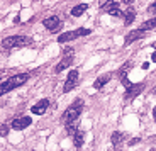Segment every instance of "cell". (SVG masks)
<instances>
[{
  "label": "cell",
  "instance_id": "cell-1",
  "mask_svg": "<svg viewBox=\"0 0 156 151\" xmlns=\"http://www.w3.org/2000/svg\"><path fill=\"white\" fill-rule=\"evenodd\" d=\"M82 110H83V100H82V99H76V100H75L73 104H71L70 107L63 112L61 122L66 126V129H68L70 134H73V132H75V124L78 122V117L82 116Z\"/></svg>",
  "mask_w": 156,
  "mask_h": 151
},
{
  "label": "cell",
  "instance_id": "cell-2",
  "mask_svg": "<svg viewBox=\"0 0 156 151\" xmlns=\"http://www.w3.org/2000/svg\"><path fill=\"white\" fill-rule=\"evenodd\" d=\"M27 80H29L27 73H19V75H14V77H9L7 81L0 83V95H4V93L10 92V90L17 88V87H20V85H24Z\"/></svg>",
  "mask_w": 156,
  "mask_h": 151
},
{
  "label": "cell",
  "instance_id": "cell-3",
  "mask_svg": "<svg viewBox=\"0 0 156 151\" xmlns=\"http://www.w3.org/2000/svg\"><path fill=\"white\" fill-rule=\"evenodd\" d=\"M34 44L31 36H7L2 41V48L5 49H12V48H24V46H31Z\"/></svg>",
  "mask_w": 156,
  "mask_h": 151
},
{
  "label": "cell",
  "instance_id": "cell-4",
  "mask_svg": "<svg viewBox=\"0 0 156 151\" xmlns=\"http://www.w3.org/2000/svg\"><path fill=\"white\" fill-rule=\"evenodd\" d=\"M90 34V29H85V27H80L76 31H70V32H65L58 38V43H68V41H73L76 38H82V36H88Z\"/></svg>",
  "mask_w": 156,
  "mask_h": 151
},
{
  "label": "cell",
  "instance_id": "cell-5",
  "mask_svg": "<svg viewBox=\"0 0 156 151\" xmlns=\"http://www.w3.org/2000/svg\"><path fill=\"white\" fill-rule=\"evenodd\" d=\"M102 12H105V14H110V16H115V17H122L124 14L121 12V9H119V4L117 2H114V0H107V2H104V4L100 5Z\"/></svg>",
  "mask_w": 156,
  "mask_h": 151
},
{
  "label": "cell",
  "instance_id": "cell-6",
  "mask_svg": "<svg viewBox=\"0 0 156 151\" xmlns=\"http://www.w3.org/2000/svg\"><path fill=\"white\" fill-rule=\"evenodd\" d=\"M144 83H137V85H131L127 88V92L124 93V100H133L134 97H137L143 90H144Z\"/></svg>",
  "mask_w": 156,
  "mask_h": 151
},
{
  "label": "cell",
  "instance_id": "cell-7",
  "mask_svg": "<svg viewBox=\"0 0 156 151\" xmlns=\"http://www.w3.org/2000/svg\"><path fill=\"white\" fill-rule=\"evenodd\" d=\"M31 122H32L31 117L22 116V117H17V119L12 120V128L16 129V131H22V129L29 128V126H31Z\"/></svg>",
  "mask_w": 156,
  "mask_h": 151
},
{
  "label": "cell",
  "instance_id": "cell-8",
  "mask_svg": "<svg viewBox=\"0 0 156 151\" xmlns=\"http://www.w3.org/2000/svg\"><path fill=\"white\" fill-rule=\"evenodd\" d=\"M44 26L48 27V31L56 32V31H59V27H61V19L56 17V16H51V17H48V19H44Z\"/></svg>",
  "mask_w": 156,
  "mask_h": 151
},
{
  "label": "cell",
  "instance_id": "cell-9",
  "mask_svg": "<svg viewBox=\"0 0 156 151\" xmlns=\"http://www.w3.org/2000/svg\"><path fill=\"white\" fill-rule=\"evenodd\" d=\"M48 105H49V100H48V99H43V100H39L37 104L32 105L31 110H32V114H36V116H43V114L46 112Z\"/></svg>",
  "mask_w": 156,
  "mask_h": 151
},
{
  "label": "cell",
  "instance_id": "cell-10",
  "mask_svg": "<svg viewBox=\"0 0 156 151\" xmlns=\"http://www.w3.org/2000/svg\"><path fill=\"white\" fill-rule=\"evenodd\" d=\"M143 38H144V31H143V29H136V31H131L127 36H126L124 44H131V43H134V41H137V39H143Z\"/></svg>",
  "mask_w": 156,
  "mask_h": 151
},
{
  "label": "cell",
  "instance_id": "cell-11",
  "mask_svg": "<svg viewBox=\"0 0 156 151\" xmlns=\"http://www.w3.org/2000/svg\"><path fill=\"white\" fill-rule=\"evenodd\" d=\"M71 63H73V54H66V56H65V58H63L61 61L58 63V65H56L55 71H56V73H61L63 70H66Z\"/></svg>",
  "mask_w": 156,
  "mask_h": 151
},
{
  "label": "cell",
  "instance_id": "cell-12",
  "mask_svg": "<svg viewBox=\"0 0 156 151\" xmlns=\"http://www.w3.org/2000/svg\"><path fill=\"white\" fill-rule=\"evenodd\" d=\"M112 80V73H105V75H102V77H98L97 80L94 81V88H102V87L105 85L107 81H110Z\"/></svg>",
  "mask_w": 156,
  "mask_h": 151
},
{
  "label": "cell",
  "instance_id": "cell-13",
  "mask_svg": "<svg viewBox=\"0 0 156 151\" xmlns=\"http://www.w3.org/2000/svg\"><path fill=\"white\" fill-rule=\"evenodd\" d=\"M83 141H85V132H83L82 129H76V131L73 132V144L76 148H82Z\"/></svg>",
  "mask_w": 156,
  "mask_h": 151
},
{
  "label": "cell",
  "instance_id": "cell-14",
  "mask_svg": "<svg viewBox=\"0 0 156 151\" xmlns=\"http://www.w3.org/2000/svg\"><path fill=\"white\" fill-rule=\"evenodd\" d=\"M87 9H88V5H85V4L76 5V7H73V9H71V16H73V17H80V16H83Z\"/></svg>",
  "mask_w": 156,
  "mask_h": 151
},
{
  "label": "cell",
  "instance_id": "cell-15",
  "mask_svg": "<svg viewBox=\"0 0 156 151\" xmlns=\"http://www.w3.org/2000/svg\"><path fill=\"white\" fill-rule=\"evenodd\" d=\"M124 139H126V134H124V132H121V131H115L112 134V138H110V141H112L114 146H115V144H121Z\"/></svg>",
  "mask_w": 156,
  "mask_h": 151
},
{
  "label": "cell",
  "instance_id": "cell-16",
  "mask_svg": "<svg viewBox=\"0 0 156 151\" xmlns=\"http://www.w3.org/2000/svg\"><path fill=\"white\" fill-rule=\"evenodd\" d=\"M76 85H78V80H71V78H66L65 85H63V92H65V93L71 92V90H73Z\"/></svg>",
  "mask_w": 156,
  "mask_h": 151
},
{
  "label": "cell",
  "instance_id": "cell-17",
  "mask_svg": "<svg viewBox=\"0 0 156 151\" xmlns=\"http://www.w3.org/2000/svg\"><path fill=\"white\" fill-rule=\"evenodd\" d=\"M156 27V17L154 19H149V20H146V22H143L141 24V29H143V31H151V29H154Z\"/></svg>",
  "mask_w": 156,
  "mask_h": 151
},
{
  "label": "cell",
  "instance_id": "cell-18",
  "mask_svg": "<svg viewBox=\"0 0 156 151\" xmlns=\"http://www.w3.org/2000/svg\"><path fill=\"white\" fill-rule=\"evenodd\" d=\"M134 19H136V12L134 10H127L126 12V16H124V24L126 26H129V24H133Z\"/></svg>",
  "mask_w": 156,
  "mask_h": 151
},
{
  "label": "cell",
  "instance_id": "cell-19",
  "mask_svg": "<svg viewBox=\"0 0 156 151\" xmlns=\"http://www.w3.org/2000/svg\"><path fill=\"white\" fill-rule=\"evenodd\" d=\"M7 132H9V126L0 124V136H7Z\"/></svg>",
  "mask_w": 156,
  "mask_h": 151
},
{
  "label": "cell",
  "instance_id": "cell-20",
  "mask_svg": "<svg viewBox=\"0 0 156 151\" xmlns=\"http://www.w3.org/2000/svg\"><path fill=\"white\" fill-rule=\"evenodd\" d=\"M139 141H141L139 138H134V139H131V141H129V146H136V144L139 143Z\"/></svg>",
  "mask_w": 156,
  "mask_h": 151
},
{
  "label": "cell",
  "instance_id": "cell-21",
  "mask_svg": "<svg viewBox=\"0 0 156 151\" xmlns=\"http://www.w3.org/2000/svg\"><path fill=\"white\" fill-rule=\"evenodd\" d=\"M148 10L151 12V14H156V2H154V4H151V5H149V7H148Z\"/></svg>",
  "mask_w": 156,
  "mask_h": 151
},
{
  "label": "cell",
  "instance_id": "cell-22",
  "mask_svg": "<svg viewBox=\"0 0 156 151\" xmlns=\"http://www.w3.org/2000/svg\"><path fill=\"white\" fill-rule=\"evenodd\" d=\"M124 4L126 5H131V4H134V0H124Z\"/></svg>",
  "mask_w": 156,
  "mask_h": 151
},
{
  "label": "cell",
  "instance_id": "cell-23",
  "mask_svg": "<svg viewBox=\"0 0 156 151\" xmlns=\"http://www.w3.org/2000/svg\"><path fill=\"white\" fill-rule=\"evenodd\" d=\"M151 59H153V61H154V63H156V51H154V53H153V54H151Z\"/></svg>",
  "mask_w": 156,
  "mask_h": 151
},
{
  "label": "cell",
  "instance_id": "cell-24",
  "mask_svg": "<svg viewBox=\"0 0 156 151\" xmlns=\"http://www.w3.org/2000/svg\"><path fill=\"white\" fill-rule=\"evenodd\" d=\"M153 117H154V120H156V107L153 109Z\"/></svg>",
  "mask_w": 156,
  "mask_h": 151
},
{
  "label": "cell",
  "instance_id": "cell-25",
  "mask_svg": "<svg viewBox=\"0 0 156 151\" xmlns=\"http://www.w3.org/2000/svg\"><path fill=\"white\" fill-rule=\"evenodd\" d=\"M153 93H154V95H156V87H154V88H153Z\"/></svg>",
  "mask_w": 156,
  "mask_h": 151
},
{
  "label": "cell",
  "instance_id": "cell-26",
  "mask_svg": "<svg viewBox=\"0 0 156 151\" xmlns=\"http://www.w3.org/2000/svg\"><path fill=\"white\" fill-rule=\"evenodd\" d=\"M149 151H156V149H154V148H151V149H149Z\"/></svg>",
  "mask_w": 156,
  "mask_h": 151
},
{
  "label": "cell",
  "instance_id": "cell-27",
  "mask_svg": "<svg viewBox=\"0 0 156 151\" xmlns=\"http://www.w3.org/2000/svg\"><path fill=\"white\" fill-rule=\"evenodd\" d=\"M153 46H154V48H156V43H154V44H153Z\"/></svg>",
  "mask_w": 156,
  "mask_h": 151
}]
</instances>
